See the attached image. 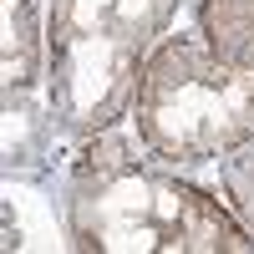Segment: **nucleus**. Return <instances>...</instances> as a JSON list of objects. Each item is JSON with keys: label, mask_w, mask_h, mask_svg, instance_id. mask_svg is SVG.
<instances>
[{"label": "nucleus", "mask_w": 254, "mask_h": 254, "mask_svg": "<svg viewBox=\"0 0 254 254\" xmlns=\"http://www.w3.org/2000/svg\"><path fill=\"white\" fill-rule=\"evenodd\" d=\"M183 0H51L46 112L71 137H102L132 112L147 56L173 31Z\"/></svg>", "instance_id": "2"}, {"label": "nucleus", "mask_w": 254, "mask_h": 254, "mask_svg": "<svg viewBox=\"0 0 254 254\" xmlns=\"http://www.w3.org/2000/svg\"><path fill=\"white\" fill-rule=\"evenodd\" d=\"M0 31H5V102H15L46 76L41 0H0Z\"/></svg>", "instance_id": "4"}, {"label": "nucleus", "mask_w": 254, "mask_h": 254, "mask_svg": "<svg viewBox=\"0 0 254 254\" xmlns=\"http://www.w3.org/2000/svg\"><path fill=\"white\" fill-rule=\"evenodd\" d=\"M132 122L147 153L173 168L229 158L254 142V61H224L188 31L163 36L137 81Z\"/></svg>", "instance_id": "3"}, {"label": "nucleus", "mask_w": 254, "mask_h": 254, "mask_svg": "<svg viewBox=\"0 0 254 254\" xmlns=\"http://www.w3.org/2000/svg\"><path fill=\"white\" fill-rule=\"evenodd\" d=\"M71 249L87 254H249L254 234L234 208L132 158L122 137H87L61 198Z\"/></svg>", "instance_id": "1"}, {"label": "nucleus", "mask_w": 254, "mask_h": 254, "mask_svg": "<svg viewBox=\"0 0 254 254\" xmlns=\"http://www.w3.org/2000/svg\"><path fill=\"white\" fill-rule=\"evenodd\" d=\"M198 36L224 61H254V0H198Z\"/></svg>", "instance_id": "5"}, {"label": "nucleus", "mask_w": 254, "mask_h": 254, "mask_svg": "<svg viewBox=\"0 0 254 254\" xmlns=\"http://www.w3.org/2000/svg\"><path fill=\"white\" fill-rule=\"evenodd\" d=\"M219 188H224V203L234 208V219L254 234V142L234 147L219 163Z\"/></svg>", "instance_id": "6"}]
</instances>
